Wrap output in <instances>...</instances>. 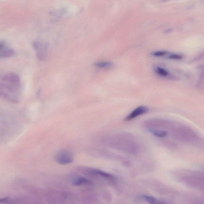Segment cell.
Instances as JSON below:
<instances>
[{"label":"cell","mask_w":204,"mask_h":204,"mask_svg":"<svg viewBox=\"0 0 204 204\" xmlns=\"http://www.w3.org/2000/svg\"><path fill=\"white\" fill-rule=\"evenodd\" d=\"M95 66L100 69H108L112 68L113 65L112 62L109 61H101L96 63H95Z\"/></svg>","instance_id":"cell-8"},{"label":"cell","mask_w":204,"mask_h":204,"mask_svg":"<svg viewBox=\"0 0 204 204\" xmlns=\"http://www.w3.org/2000/svg\"><path fill=\"white\" fill-rule=\"evenodd\" d=\"M13 200L9 198H0V203H12Z\"/></svg>","instance_id":"cell-13"},{"label":"cell","mask_w":204,"mask_h":204,"mask_svg":"<svg viewBox=\"0 0 204 204\" xmlns=\"http://www.w3.org/2000/svg\"><path fill=\"white\" fill-rule=\"evenodd\" d=\"M156 72L160 76H166L168 75V73L165 70V69H163V68H160V67H157L156 69Z\"/></svg>","instance_id":"cell-12"},{"label":"cell","mask_w":204,"mask_h":204,"mask_svg":"<svg viewBox=\"0 0 204 204\" xmlns=\"http://www.w3.org/2000/svg\"><path fill=\"white\" fill-rule=\"evenodd\" d=\"M6 44L3 41H0V51H1L6 47Z\"/></svg>","instance_id":"cell-16"},{"label":"cell","mask_w":204,"mask_h":204,"mask_svg":"<svg viewBox=\"0 0 204 204\" xmlns=\"http://www.w3.org/2000/svg\"><path fill=\"white\" fill-rule=\"evenodd\" d=\"M162 1H163L164 2H167L169 0H162Z\"/></svg>","instance_id":"cell-18"},{"label":"cell","mask_w":204,"mask_h":204,"mask_svg":"<svg viewBox=\"0 0 204 204\" xmlns=\"http://www.w3.org/2000/svg\"><path fill=\"white\" fill-rule=\"evenodd\" d=\"M168 58H169L173 60H181L183 58V56L179 54H172L169 55Z\"/></svg>","instance_id":"cell-15"},{"label":"cell","mask_w":204,"mask_h":204,"mask_svg":"<svg viewBox=\"0 0 204 204\" xmlns=\"http://www.w3.org/2000/svg\"><path fill=\"white\" fill-rule=\"evenodd\" d=\"M173 31V29L170 28H168L167 29L165 30V31H164V33H170V32H172Z\"/></svg>","instance_id":"cell-17"},{"label":"cell","mask_w":204,"mask_h":204,"mask_svg":"<svg viewBox=\"0 0 204 204\" xmlns=\"http://www.w3.org/2000/svg\"><path fill=\"white\" fill-rule=\"evenodd\" d=\"M148 108L145 106H140L134 109L125 118L126 121H130L139 116L145 114L148 112Z\"/></svg>","instance_id":"cell-5"},{"label":"cell","mask_w":204,"mask_h":204,"mask_svg":"<svg viewBox=\"0 0 204 204\" xmlns=\"http://www.w3.org/2000/svg\"><path fill=\"white\" fill-rule=\"evenodd\" d=\"M33 47L37 52V55L39 60L42 61L46 57L47 46L41 41H35L33 43Z\"/></svg>","instance_id":"cell-4"},{"label":"cell","mask_w":204,"mask_h":204,"mask_svg":"<svg viewBox=\"0 0 204 204\" xmlns=\"http://www.w3.org/2000/svg\"><path fill=\"white\" fill-rule=\"evenodd\" d=\"M0 97L12 103L17 104L19 101L16 88L4 82H0Z\"/></svg>","instance_id":"cell-1"},{"label":"cell","mask_w":204,"mask_h":204,"mask_svg":"<svg viewBox=\"0 0 204 204\" xmlns=\"http://www.w3.org/2000/svg\"><path fill=\"white\" fill-rule=\"evenodd\" d=\"M142 198L150 204H156L157 203V199L154 197L148 195H144L142 196Z\"/></svg>","instance_id":"cell-11"},{"label":"cell","mask_w":204,"mask_h":204,"mask_svg":"<svg viewBox=\"0 0 204 204\" xmlns=\"http://www.w3.org/2000/svg\"><path fill=\"white\" fill-rule=\"evenodd\" d=\"M15 52L12 48H5L0 51V58H7L13 56Z\"/></svg>","instance_id":"cell-6"},{"label":"cell","mask_w":204,"mask_h":204,"mask_svg":"<svg viewBox=\"0 0 204 204\" xmlns=\"http://www.w3.org/2000/svg\"><path fill=\"white\" fill-rule=\"evenodd\" d=\"M149 130L153 135L159 138L164 137L168 135V133L166 132L160 130L150 129Z\"/></svg>","instance_id":"cell-9"},{"label":"cell","mask_w":204,"mask_h":204,"mask_svg":"<svg viewBox=\"0 0 204 204\" xmlns=\"http://www.w3.org/2000/svg\"><path fill=\"white\" fill-rule=\"evenodd\" d=\"M56 160L58 163L61 165H67L72 163L74 157L71 153L69 151L62 150L58 153Z\"/></svg>","instance_id":"cell-3"},{"label":"cell","mask_w":204,"mask_h":204,"mask_svg":"<svg viewBox=\"0 0 204 204\" xmlns=\"http://www.w3.org/2000/svg\"><path fill=\"white\" fill-rule=\"evenodd\" d=\"M91 184V181L87 179L86 178L83 177H77V178H75L72 182L73 185H75V186Z\"/></svg>","instance_id":"cell-7"},{"label":"cell","mask_w":204,"mask_h":204,"mask_svg":"<svg viewBox=\"0 0 204 204\" xmlns=\"http://www.w3.org/2000/svg\"><path fill=\"white\" fill-rule=\"evenodd\" d=\"M1 79L4 83L14 87L19 88L21 84L20 77L17 74L14 73H8L4 74Z\"/></svg>","instance_id":"cell-2"},{"label":"cell","mask_w":204,"mask_h":204,"mask_svg":"<svg viewBox=\"0 0 204 204\" xmlns=\"http://www.w3.org/2000/svg\"><path fill=\"white\" fill-rule=\"evenodd\" d=\"M167 54V52H165V51H160L154 52L152 53V55L154 56L159 57L163 56Z\"/></svg>","instance_id":"cell-14"},{"label":"cell","mask_w":204,"mask_h":204,"mask_svg":"<svg viewBox=\"0 0 204 204\" xmlns=\"http://www.w3.org/2000/svg\"><path fill=\"white\" fill-rule=\"evenodd\" d=\"M92 172L93 173H95V174L99 175V176L105 177V178L109 179H113L114 178V177L112 176V175L103 172V171H100V170H93Z\"/></svg>","instance_id":"cell-10"}]
</instances>
